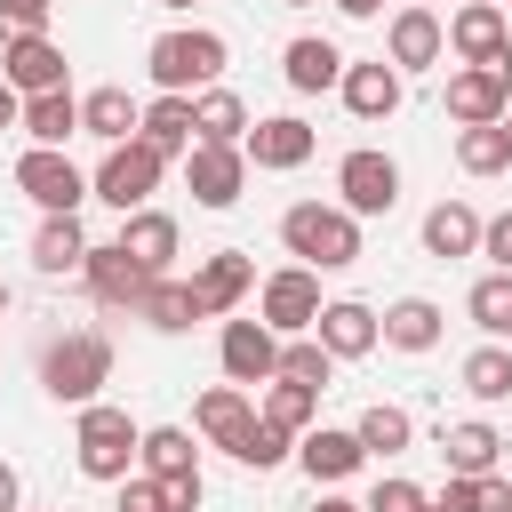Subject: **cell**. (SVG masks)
<instances>
[{"label": "cell", "instance_id": "cell-1", "mask_svg": "<svg viewBox=\"0 0 512 512\" xmlns=\"http://www.w3.org/2000/svg\"><path fill=\"white\" fill-rule=\"evenodd\" d=\"M280 240H288V256H304L312 272H344V264H360V216H352V208L296 200V208L280 216Z\"/></svg>", "mask_w": 512, "mask_h": 512}, {"label": "cell", "instance_id": "cell-2", "mask_svg": "<svg viewBox=\"0 0 512 512\" xmlns=\"http://www.w3.org/2000/svg\"><path fill=\"white\" fill-rule=\"evenodd\" d=\"M104 376H112V344H104L96 328H72V336H56V344L40 352V392H48V400L88 408V400L104 392Z\"/></svg>", "mask_w": 512, "mask_h": 512}, {"label": "cell", "instance_id": "cell-3", "mask_svg": "<svg viewBox=\"0 0 512 512\" xmlns=\"http://www.w3.org/2000/svg\"><path fill=\"white\" fill-rule=\"evenodd\" d=\"M72 448H80V472H88V480H128V464L144 456V432H136V416H128V408L88 400V408H80Z\"/></svg>", "mask_w": 512, "mask_h": 512}, {"label": "cell", "instance_id": "cell-4", "mask_svg": "<svg viewBox=\"0 0 512 512\" xmlns=\"http://www.w3.org/2000/svg\"><path fill=\"white\" fill-rule=\"evenodd\" d=\"M144 64H152L160 96H184V88H208V80L224 72V40H216V32H160Z\"/></svg>", "mask_w": 512, "mask_h": 512}, {"label": "cell", "instance_id": "cell-5", "mask_svg": "<svg viewBox=\"0 0 512 512\" xmlns=\"http://www.w3.org/2000/svg\"><path fill=\"white\" fill-rule=\"evenodd\" d=\"M16 192H24L32 208H48V216H80V200H88L96 184L64 160V144H32V152L16 160Z\"/></svg>", "mask_w": 512, "mask_h": 512}, {"label": "cell", "instance_id": "cell-6", "mask_svg": "<svg viewBox=\"0 0 512 512\" xmlns=\"http://www.w3.org/2000/svg\"><path fill=\"white\" fill-rule=\"evenodd\" d=\"M160 168H168V152H152L144 136H128V144H112V152H104V168H96V200H104V208H120V216H128V208H144V200L160 192Z\"/></svg>", "mask_w": 512, "mask_h": 512}, {"label": "cell", "instance_id": "cell-7", "mask_svg": "<svg viewBox=\"0 0 512 512\" xmlns=\"http://www.w3.org/2000/svg\"><path fill=\"white\" fill-rule=\"evenodd\" d=\"M504 104H512V48H504L496 64L448 72V120H456V128H488V120H504Z\"/></svg>", "mask_w": 512, "mask_h": 512}, {"label": "cell", "instance_id": "cell-8", "mask_svg": "<svg viewBox=\"0 0 512 512\" xmlns=\"http://www.w3.org/2000/svg\"><path fill=\"white\" fill-rule=\"evenodd\" d=\"M80 280H88V296H96V304H112V312H136V304H144V288H152L160 272H144V264H136L120 240H104V248H88Z\"/></svg>", "mask_w": 512, "mask_h": 512}, {"label": "cell", "instance_id": "cell-9", "mask_svg": "<svg viewBox=\"0 0 512 512\" xmlns=\"http://www.w3.org/2000/svg\"><path fill=\"white\" fill-rule=\"evenodd\" d=\"M184 184H192L200 208H232L240 184H248V152L240 144H192L184 152Z\"/></svg>", "mask_w": 512, "mask_h": 512}, {"label": "cell", "instance_id": "cell-10", "mask_svg": "<svg viewBox=\"0 0 512 512\" xmlns=\"http://www.w3.org/2000/svg\"><path fill=\"white\" fill-rule=\"evenodd\" d=\"M336 192H344L352 216H384V208L400 200V168H392L384 152H344V160H336Z\"/></svg>", "mask_w": 512, "mask_h": 512}, {"label": "cell", "instance_id": "cell-11", "mask_svg": "<svg viewBox=\"0 0 512 512\" xmlns=\"http://www.w3.org/2000/svg\"><path fill=\"white\" fill-rule=\"evenodd\" d=\"M312 320H320V280H312V264L272 272V280H264V328H280V336H312Z\"/></svg>", "mask_w": 512, "mask_h": 512}, {"label": "cell", "instance_id": "cell-12", "mask_svg": "<svg viewBox=\"0 0 512 512\" xmlns=\"http://www.w3.org/2000/svg\"><path fill=\"white\" fill-rule=\"evenodd\" d=\"M224 376L232 384H272L280 376V328H264V320H224Z\"/></svg>", "mask_w": 512, "mask_h": 512}, {"label": "cell", "instance_id": "cell-13", "mask_svg": "<svg viewBox=\"0 0 512 512\" xmlns=\"http://www.w3.org/2000/svg\"><path fill=\"white\" fill-rule=\"evenodd\" d=\"M0 80L16 96H40V88H64V48L48 32H24V40H0Z\"/></svg>", "mask_w": 512, "mask_h": 512}, {"label": "cell", "instance_id": "cell-14", "mask_svg": "<svg viewBox=\"0 0 512 512\" xmlns=\"http://www.w3.org/2000/svg\"><path fill=\"white\" fill-rule=\"evenodd\" d=\"M440 48H448V24H440L424 0H408V8L392 16V32H384V56H392L400 72H424V64H440Z\"/></svg>", "mask_w": 512, "mask_h": 512}, {"label": "cell", "instance_id": "cell-15", "mask_svg": "<svg viewBox=\"0 0 512 512\" xmlns=\"http://www.w3.org/2000/svg\"><path fill=\"white\" fill-rule=\"evenodd\" d=\"M344 112L352 120H392L400 112V64L392 56H368V64H344Z\"/></svg>", "mask_w": 512, "mask_h": 512}, {"label": "cell", "instance_id": "cell-16", "mask_svg": "<svg viewBox=\"0 0 512 512\" xmlns=\"http://www.w3.org/2000/svg\"><path fill=\"white\" fill-rule=\"evenodd\" d=\"M312 128L296 120V112H272V120H256L248 136H240V152H248V168H304L312 160Z\"/></svg>", "mask_w": 512, "mask_h": 512}, {"label": "cell", "instance_id": "cell-17", "mask_svg": "<svg viewBox=\"0 0 512 512\" xmlns=\"http://www.w3.org/2000/svg\"><path fill=\"white\" fill-rule=\"evenodd\" d=\"M448 48L464 56V64H496L512 40H504V8L496 0H464L456 16H448Z\"/></svg>", "mask_w": 512, "mask_h": 512}, {"label": "cell", "instance_id": "cell-18", "mask_svg": "<svg viewBox=\"0 0 512 512\" xmlns=\"http://www.w3.org/2000/svg\"><path fill=\"white\" fill-rule=\"evenodd\" d=\"M312 336L336 352V360H360V352H376V336H384V320L368 312V304H352V296H336V304H320V320H312Z\"/></svg>", "mask_w": 512, "mask_h": 512}, {"label": "cell", "instance_id": "cell-19", "mask_svg": "<svg viewBox=\"0 0 512 512\" xmlns=\"http://www.w3.org/2000/svg\"><path fill=\"white\" fill-rule=\"evenodd\" d=\"M192 288H200V304H208V320H216V312H232V304L256 288V264H248L240 248H216V256L192 272Z\"/></svg>", "mask_w": 512, "mask_h": 512}, {"label": "cell", "instance_id": "cell-20", "mask_svg": "<svg viewBox=\"0 0 512 512\" xmlns=\"http://www.w3.org/2000/svg\"><path fill=\"white\" fill-rule=\"evenodd\" d=\"M192 424H200L216 448H240V440H248V424H256V408H248V392H240V384H208V392H200V408H192Z\"/></svg>", "mask_w": 512, "mask_h": 512}, {"label": "cell", "instance_id": "cell-21", "mask_svg": "<svg viewBox=\"0 0 512 512\" xmlns=\"http://www.w3.org/2000/svg\"><path fill=\"white\" fill-rule=\"evenodd\" d=\"M80 128L104 136V144H128V136L144 128V104H136L128 88H88V96H80Z\"/></svg>", "mask_w": 512, "mask_h": 512}, {"label": "cell", "instance_id": "cell-22", "mask_svg": "<svg viewBox=\"0 0 512 512\" xmlns=\"http://www.w3.org/2000/svg\"><path fill=\"white\" fill-rule=\"evenodd\" d=\"M120 248H128L144 272H168V256H176V216H160V208H128V216H120Z\"/></svg>", "mask_w": 512, "mask_h": 512}, {"label": "cell", "instance_id": "cell-23", "mask_svg": "<svg viewBox=\"0 0 512 512\" xmlns=\"http://www.w3.org/2000/svg\"><path fill=\"white\" fill-rule=\"evenodd\" d=\"M136 320H152L160 336H184L192 320H208V304H200V288H192V280H152V288H144V304H136Z\"/></svg>", "mask_w": 512, "mask_h": 512}, {"label": "cell", "instance_id": "cell-24", "mask_svg": "<svg viewBox=\"0 0 512 512\" xmlns=\"http://www.w3.org/2000/svg\"><path fill=\"white\" fill-rule=\"evenodd\" d=\"M496 456H504V432H496V424H448V432H440V464L464 472V480L496 472Z\"/></svg>", "mask_w": 512, "mask_h": 512}, {"label": "cell", "instance_id": "cell-25", "mask_svg": "<svg viewBox=\"0 0 512 512\" xmlns=\"http://www.w3.org/2000/svg\"><path fill=\"white\" fill-rule=\"evenodd\" d=\"M304 472L312 480H352L360 464H368V448H360V432H336V424H320V432H304Z\"/></svg>", "mask_w": 512, "mask_h": 512}, {"label": "cell", "instance_id": "cell-26", "mask_svg": "<svg viewBox=\"0 0 512 512\" xmlns=\"http://www.w3.org/2000/svg\"><path fill=\"white\" fill-rule=\"evenodd\" d=\"M280 72H288L296 96H320V88L344 80V56H336V40H312V32H304V40H288V64H280Z\"/></svg>", "mask_w": 512, "mask_h": 512}, {"label": "cell", "instance_id": "cell-27", "mask_svg": "<svg viewBox=\"0 0 512 512\" xmlns=\"http://www.w3.org/2000/svg\"><path fill=\"white\" fill-rule=\"evenodd\" d=\"M32 264H40L48 280L80 272V264H88V232H80V216H48V224L32 232Z\"/></svg>", "mask_w": 512, "mask_h": 512}, {"label": "cell", "instance_id": "cell-28", "mask_svg": "<svg viewBox=\"0 0 512 512\" xmlns=\"http://www.w3.org/2000/svg\"><path fill=\"white\" fill-rule=\"evenodd\" d=\"M136 136H144L152 152H168V160L192 152V144H200V128H192V96H160V104H144V128H136Z\"/></svg>", "mask_w": 512, "mask_h": 512}, {"label": "cell", "instance_id": "cell-29", "mask_svg": "<svg viewBox=\"0 0 512 512\" xmlns=\"http://www.w3.org/2000/svg\"><path fill=\"white\" fill-rule=\"evenodd\" d=\"M472 248H480V216H472L464 200H440V208L424 216V256L448 264V256H472Z\"/></svg>", "mask_w": 512, "mask_h": 512}, {"label": "cell", "instance_id": "cell-30", "mask_svg": "<svg viewBox=\"0 0 512 512\" xmlns=\"http://www.w3.org/2000/svg\"><path fill=\"white\" fill-rule=\"evenodd\" d=\"M80 128V96L72 88H40V96H24V136L32 144H64Z\"/></svg>", "mask_w": 512, "mask_h": 512}, {"label": "cell", "instance_id": "cell-31", "mask_svg": "<svg viewBox=\"0 0 512 512\" xmlns=\"http://www.w3.org/2000/svg\"><path fill=\"white\" fill-rule=\"evenodd\" d=\"M384 344H400V352H432V344H440V304H432V296H400V304L384 312Z\"/></svg>", "mask_w": 512, "mask_h": 512}, {"label": "cell", "instance_id": "cell-32", "mask_svg": "<svg viewBox=\"0 0 512 512\" xmlns=\"http://www.w3.org/2000/svg\"><path fill=\"white\" fill-rule=\"evenodd\" d=\"M192 128H200V144H240V136H248V104H240L232 88H200Z\"/></svg>", "mask_w": 512, "mask_h": 512}, {"label": "cell", "instance_id": "cell-33", "mask_svg": "<svg viewBox=\"0 0 512 512\" xmlns=\"http://www.w3.org/2000/svg\"><path fill=\"white\" fill-rule=\"evenodd\" d=\"M456 160H464V176H496V168H512V128H504V120L464 128V136H456Z\"/></svg>", "mask_w": 512, "mask_h": 512}, {"label": "cell", "instance_id": "cell-34", "mask_svg": "<svg viewBox=\"0 0 512 512\" xmlns=\"http://www.w3.org/2000/svg\"><path fill=\"white\" fill-rule=\"evenodd\" d=\"M464 392L472 400H512V352L488 336L480 352H464Z\"/></svg>", "mask_w": 512, "mask_h": 512}, {"label": "cell", "instance_id": "cell-35", "mask_svg": "<svg viewBox=\"0 0 512 512\" xmlns=\"http://www.w3.org/2000/svg\"><path fill=\"white\" fill-rule=\"evenodd\" d=\"M464 312H472V328H480V336H512V272H488V280H472Z\"/></svg>", "mask_w": 512, "mask_h": 512}, {"label": "cell", "instance_id": "cell-36", "mask_svg": "<svg viewBox=\"0 0 512 512\" xmlns=\"http://www.w3.org/2000/svg\"><path fill=\"white\" fill-rule=\"evenodd\" d=\"M352 432H360V448H368V456H400L416 424H408V408H392V400H376V408H360V424H352Z\"/></svg>", "mask_w": 512, "mask_h": 512}, {"label": "cell", "instance_id": "cell-37", "mask_svg": "<svg viewBox=\"0 0 512 512\" xmlns=\"http://www.w3.org/2000/svg\"><path fill=\"white\" fill-rule=\"evenodd\" d=\"M144 472H152V480H184V472H200V456H192V432H176V424L144 432Z\"/></svg>", "mask_w": 512, "mask_h": 512}, {"label": "cell", "instance_id": "cell-38", "mask_svg": "<svg viewBox=\"0 0 512 512\" xmlns=\"http://www.w3.org/2000/svg\"><path fill=\"white\" fill-rule=\"evenodd\" d=\"M328 368H336V352H328L320 336H296V344H280V376H288V384H312V392H328Z\"/></svg>", "mask_w": 512, "mask_h": 512}, {"label": "cell", "instance_id": "cell-39", "mask_svg": "<svg viewBox=\"0 0 512 512\" xmlns=\"http://www.w3.org/2000/svg\"><path fill=\"white\" fill-rule=\"evenodd\" d=\"M312 408H320V392H312V384H288V376H272V392H264V416H272V424L304 432V424H312Z\"/></svg>", "mask_w": 512, "mask_h": 512}, {"label": "cell", "instance_id": "cell-40", "mask_svg": "<svg viewBox=\"0 0 512 512\" xmlns=\"http://www.w3.org/2000/svg\"><path fill=\"white\" fill-rule=\"evenodd\" d=\"M288 440H296L288 424H272V416H256V424H248V440H240L232 456H240V464H256V472H272V464L288 456Z\"/></svg>", "mask_w": 512, "mask_h": 512}, {"label": "cell", "instance_id": "cell-41", "mask_svg": "<svg viewBox=\"0 0 512 512\" xmlns=\"http://www.w3.org/2000/svg\"><path fill=\"white\" fill-rule=\"evenodd\" d=\"M56 0H0V40H24V32H48Z\"/></svg>", "mask_w": 512, "mask_h": 512}, {"label": "cell", "instance_id": "cell-42", "mask_svg": "<svg viewBox=\"0 0 512 512\" xmlns=\"http://www.w3.org/2000/svg\"><path fill=\"white\" fill-rule=\"evenodd\" d=\"M368 512H432V496H424L416 480H376V496H368Z\"/></svg>", "mask_w": 512, "mask_h": 512}, {"label": "cell", "instance_id": "cell-43", "mask_svg": "<svg viewBox=\"0 0 512 512\" xmlns=\"http://www.w3.org/2000/svg\"><path fill=\"white\" fill-rule=\"evenodd\" d=\"M112 512H168V496H160V480L144 472V480H120V504Z\"/></svg>", "mask_w": 512, "mask_h": 512}, {"label": "cell", "instance_id": "cell-44", "mask_svg": "<svg viewBox=\"0 0 512 512\" xmlns=\"http://www.w3.org/2000/svg\"><path fill=\"white\" fill-rule=\"evenodd\" d=\"M480 256H496V272H512V208L480 224Z\"/></svg>", "mask_w": 512, "mask_h": 512}, {"label": "cell", "instance_id": "cell-45", "mask_svg": "<svg viewBox=\"0 0 512 512\" xmlns=\"http://www.w3.org/2000/svg\"><path fill=\"white\" fill-rule=\"evenodd\" d=\"M160 496H168V512H200V472H184V480H160Z\"/></svg>", "mask_w": 512, "mask_h": 512}, {"label": "cell", "instance_id": "cell-46", "mask_svg": "<svg viewBox=\"0 0 512 512\" xmlns=\"http://www.w3.org/2000/svg\"><path fill=\"white\" fill-rule=\"evenodd\" d=\"M440 504H448V512H480V480H464V472H448V488H440Z\"/></svg>", "mask_w": 512, "mask_h": 512}, {"label": "cell", "instance_id": "cell-47", "mask_svg": "<svg viewBox=\"0 0 512 512\" xmlns=\"http://www.w3.org/2000/svg\"><path fill=\"white\" fill-rule=\"evenodd\" d=\"M480 512H512V488L496 472H480Z\"/></svg>", "mask_w": 512, "mask_h": 512}, {"label": "cell", "instance_id": "cell-48", "mask_svg": "<svg viewBox=\"0 0 512 512\" xmlns=\"http://www.w3.org/2000/svg\"><path fill=\"white\" fill-rule=\"evenodd\" d=\"M0 128H24V96H16L8 80H0Z\"/></svg>", "mask_w": 512, "mask_h": 512}, {"label": "cell", "instance_id": "cell-49", "mask_svg": "<svg viewBox=\"0 0 512 512\" xmlns=\"http://www.w3.org/2000/svg\"><path fill=\"white\" fill-rule=\"evenodd\" d=\"M16 496H24V480H16V464H0V512H16Z\"/></svg>", "mask_w": 512, "mask_h": 512}, {"label": "cell", "instance_id": "cell-50", "mask_svg": "<svg viewBox=\"0 0 512 512\" xmlns=\"http://www.w3.org/2000/svg\"><path fill=\"white\" fill-rule=\"evenodd\" d=\"M312 512H368V504H352V496H320Z\"/></svg>", "mask_w": 512, "mask_h": 512}, {"label": "cell", "instance_id": "cell-51", "mask_svg": "<svg viewBox=\"0 0 512 512\" xmlns=\"http://www.w3.org/2000/svg\"><path fill=\"white\" fill-rule=\"evenodd\" d=\"M344 16H384V0H336Z\"/></svg>", "mask_w": 512, "mask_h": 512}, {"label": "cell", "instance_id": "cell-52", "mask_svg": "<svg viewBox=\"0 0 512 512\" xmlns=\"http://www.w3.org/2000/svg\"><path fill=\"white\" fill-rule=\"evenodd\" d=\"M152 8H192V0H152Z\"/></svg>", "mask_w": 512, "mask_h": 512}, {"label": "cell", "instance_id": "cell-53", "mask_svg": "<svg viewBox=\"0 0 512 512\" xmlns=\"http://www.w3.org/2000/svg\"><path fill=\"white\" fill-rule=\"evenodd\" d=\"M0 312H8V280H0Z\"/></svg>", "mask_w": 512, "mask_h": 512}, {"label": "cell", "instance_id": "cell-54", "mask_svg": "<svg viewBox=\"0 0 512 512\" xmlns=\"http://www.w3.org/2000/svg\"><path fill=\"white\" fill-rule=\"evenodd\" d=\"M280 8H312V0H280Z\"/></svg>", "mask_w": 512, "mask_h": 512}, {"label": "cell", "instance_id": "cell-55", "mask_svg": "<svg viewBox=\"0 0 512 512\" xmlns=\"http://www.w3.org/2000/svg\"><path fill=\"white\" fill-rule=\"evenodd\" d=\"M504 128H512V104H504Z\"/></svg>", "mask_w": 512, "mask_h": 512}, {"label": "cell", "instance_id": "cell-56", "mask_svg": "<svg viewBox=\"0 0 512 512\" xmlns=\"http://www.w3.org/2000/svg\"><path fill=\"white\" fill-rule=\"evenodd\" d=\"M432 512H448V504H432Z\"/></svg>", "mask_w": 512, "mask_h": 512}, {"label": "cell", "instance_id": "cell-57", "mask_svg": "<svg viewBox=\"0 0 512 512\" xmlns=\"http://www.w3.org/2000/svg\"><path fill=\"white\" fill-rule=\"evenodd\" d=\"M496 8H504V0H496Z\"/></svg>", "mask_w": 512, "mask_h": 512}, {"label": "cell", "instance_id": "cell-58", "mask_svg": "<svg viewBox=\"0 0 512 512\" xmlns=\"http://www.w3.org/2000/svg\"><path fill=\"white\" fill-rule=\"evenodd\" d=\"M424 8H432V0H424Z\"/></svg>", "mask_w": 512, "mask_h": 512}]
</instances>
